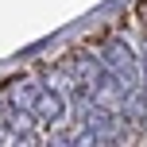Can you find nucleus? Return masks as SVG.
Returning a JSON list of instances; mask_svg holds the SVG:
<instances>
[{
    "mask_svg": "<svg viewBox=\"0 0 147 147\" xmlns=\"http://www.w3.org/2000/svg\"><path fill=\"white\" fill-rule=\"evenodd\" d=\"M0 143L147 147V0L66 51L4 74Z\"/></svg>",
    "mask_w": 147,
    "mask_h": 147,
    "instance_id": "obj_1",
    "label": "nucleus"
}]
</instances>
